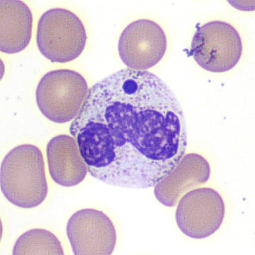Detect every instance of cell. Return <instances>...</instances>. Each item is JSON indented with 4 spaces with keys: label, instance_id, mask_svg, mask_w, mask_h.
<instances>
[{
    "label": "cell",
    "instance_id": "6da1fadb",
    "mask_svg": "<svg viewBox=\"0 0 255 255\" xmlns=\"http://www.w3.org/2000/svg\"><path fill=\"white\" fill-rule=\"evenodd\" d=\"M92 177L126 189L155 187L185 155L187 126L170 87L124 69L97 82L70 127Z\"/></svg>",
    "mask_w": 255,
    "mask_h": 255
},
{
    "label": "cell",
    "instance_id": "7a4b0ae2",
    "mask_svg": "<svg viewBox=\"0 0 255 255\" xmlns=\"http://www.w3.org/2000/svg\"><path fill=\"white\" fill-rule=\"evenodd\" d=\"M0 180L1 192L13 205L22 209L41 205L48 192L41 150L29 144L14 147L3 159Z\"/></svg>",
    "mask_w": 255,
    "mask_h": 255
},
{
    "label": "cell",
    "instance_id": "3957f363",
    "mask_svg": "<svg viewBox=\"0 0 255 255\" xmlns=\"http://www.w3.org/2000/svg\"><path fill=\"white\" fill-rule=\"evenodd\" d=\"M88 92L80 73L68 69L53 70L43 75L37 86V105L51 122L67 123L78 117Z\"/></svg>",
    "mask_w": 255,
    "mask_h": 255
},
{
    "label": "cell",
    "instance_id": "277c9868",
    "mask_svg": "<svg viewBox=\"0 0 255 255\" xmlns=\"http://www.w3.org/2000/svg\"><path fill=\"white\" fill-rule=\"evenodd\" d=\"M87 38L81 20L68 9L48 10L38 21L37 46L52 63H65L78 58L85 48Z\"/></svg>",
    "mask_w": 255,
    "mask_h": 255
},
{
    "label": "cell",
    "instance_id": "5b68a950",
    "mask_svg": "<svg viewBox=\"0 0 255 255\" xmlns=\"http://www.w3.org/2000/svg\"><path fill=\"white\" fill-rule=\"evenodd\" d=\"M191 54L196 63L211 73L232 70L243 53L241 37L232 25L221 21L197 26L191 41Z\"/></svg>",
    "mask_w": 255,
    "mask_h": 255
},
{
    "label": "cell",
    "instance_id": "8992f818",
    "mask_svg": "<svg viewBox=\"0 0 255 255\" xmlns=\"http://www.w3.org/2000/svg\"><path fill=\"white\" fill-rule=\"evenodd\" d=\"M225 213L224 201L217 191L212 188H198L181 198L176 211V222L185 236L204 239L219 229Z\"/></svg>",
    "mask_w": 255,
    "mask_h": 255
},
{
    "label": "cell",
    "instance_id": "52a82bcc",
    "mask_svg": "<svg viewBox=\"0 0 255 255\" xmlns=\"http://www.w3.org/2000/svg\"><path fill=\"white\" fill-rule=\"evenodd\" d=\"M167 48L164 30L152 20L133 21L119 37V56L131 70L145 71L155 66L163 58Z\"/></svg>",
    "mask_w": 255,
    "mask_h": 255
},
{
    "label": "cell",
    "instance_id": "ba28073f",
    "mask_svg": "<svg viewBox=\"0 0 255 255\" xmlns=\"http://www.w3.org/2000/svg\"><path fill=\"white\" fill-rule=\"evenodd\" d=\"M67 235L75 255H110L117 243V233L110 218L93 209L77 211L68 220Z\"/></svg>",
    "mask_w": 255,
    "mask_h": 255
},
{
    "label": "cell",
    "instance_id": "9c48e42d",
    "mask_svg": "<svg viewBox=\"0 0 255 255\" xmlns=\"http://www.w3.org/2000/svg\"><path fill=\"white\" fill-rule=\"evenodd\" d=\"M210 174V165L204 157L198 154L184 155L174 170L156 184L155 197L164 206L172 207L184 193L208 182Z\"/></svg>",
    "mask_w": 255,
    "mask_h": 255
},
{
    "label": "cell",
    "instance_id": "30bf717a",
    "mask_svg": "<svg viewBox=\"0 0 255 255\" xmlns=\"http://www.w3.org/2000/svg\"><path fill=\"white\" fill-rule=\"evenodd\" d=\"M46 153L50 175L56 184L75 187L86 177L88 169L73 137H53L47 145Z\"/></svg>",
    "mask_w": 255,
    "mask_h": 255
},
{
    "label": "cell",
    "instance_id": "8fae6325",
    "mask_svg": "<svg viewBox=\"0 0 255 255\" xmlns=\"http://www.w3.org/2000/svg\"><path fill=\"white\" fill-rule=\"evenodd\" d=\"M33 15L29 7L18 0L0 1V50L8 54L22 51L29 44Z\"/></svg>",
    "mask_w": 255,
    "mask_h": 255
},
{
    "label": "cell",
    "instance_id": "7c38bea8",
    "mask_svg": "<svg viewBox=\"0 0 255 255\" xmlns=\"http://www.w3.org/2000/svg\"><path fill=\"white\" fill-rule=\"evenodd\" d=\"M12 254L63 255L65 253L59 240L53 233L45 229H32L18 238Z\"/></svg>",
    "mask_w": 255,
    "mask_h": 255
}]
</instances>
